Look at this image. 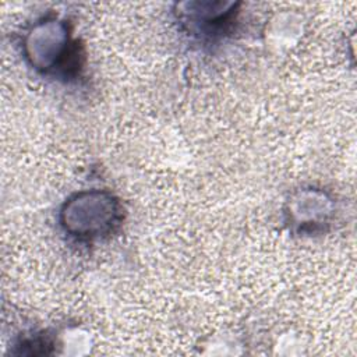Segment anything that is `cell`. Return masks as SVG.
<instances>
[{
    "instance_id": "cell-1",
    "label": "cell",
    "mask_w": 357,
    "mask_h": 357,
    "mask_svg": "<svg viewBox=\"0 0 357 357\" xmlns=\"http://www.w3.org/2000/svg\"><path fill=\"white\" fill-rule=\"evenodd\" d=\"M117 202L103 192L79 194L63 211V225L75 236H99L117 220Z\"/></svg>"
},
{
    "instance_id": "cell-2",
    "label": "cell",
    "mask_w": 357,
    "mask_h": 357,
    "mask_svg": "<svg viewBox=\"0 0 357 357\" xmlns=\"http://www.w3.org/2000/svg\"><path fill=\"white\" fill-rule=\"evenodd\" d=\"M70 38L63 22L45 20L38 22L25 39L28 59L36 68H54L68 56Z\"/></svg>"
}]
</instances>
